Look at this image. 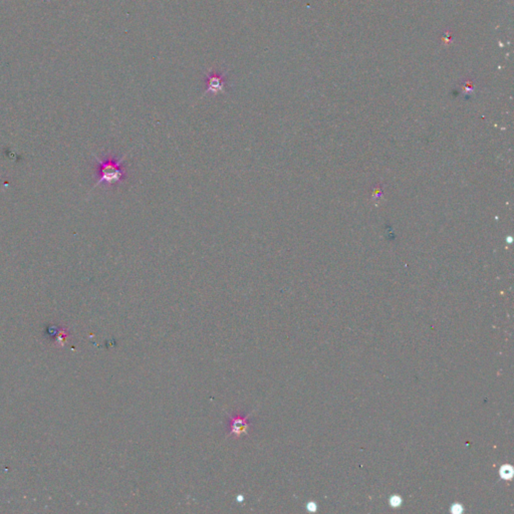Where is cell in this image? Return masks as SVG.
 Wrapping results in <instances>:
<instances>
[{"mask_svg":"<svg viewBox=\"0 0 514 514\" xmlns=\"http://www.w3.org/2000/svg\"><path fill=\"white\" fill-rule=\"evenodd\" d=\"M131 152L132 150L128 151V153H126L119 160L102 161L96 157V160L100 164V177L98 179V182L94 186V188L100 186L101 184L115 185V184L121 183L124 176H125V171H124V169H122V164L126 160L127 156Z\"/></svg>","mask_w":514,"mask_h":514,"instance_id":"cell-1","label":"cell"},{"mask_svg":"<svg viewBox=\"0 0 514 514\" xmlns=\"http://www.w3.org/2000/svg\"><path fill=\"white\" fill-rule=\"evenodd\" d=\"M228 417L229 421L227 425V434L229 436L240 438L241 436L247 435L250 427V420L248 419V416L235 414L228 415Z\"/></svg>","mask_w":514,"mask_h":514,"instance_id":"cell-2","label":"cell"},{"mask_svg":"<svg viewBox=\"0 0 514 514\" xmlns=\"http://www.w3.org/2000/svg\"><path fill=\"white\" fill-rule=\"evenodd\" d=\"M226 77L227 74H216L214 70H211L205 76L206 79V84L207 87L205 91L202 95V98L207 96V95H212L217 96L219 94H223L225 91V86H226Z\"/></svg>","mask_w":514,"mask_h":514,"instance_id":"cell-3","label":"cell"},{"mask_svg":"<svg viewBox=\"0 0 514 514\" xmlns=\"http://www.w3.org/2000/svg\"><path fill=\"white\" fill-rule=\"evenodd\" d=\"M501 476L505 479H510L512 477V469L509 466H504L501 469Z\"/></svg>","mask_w":514,"mask_h":514,"instance_id":"cell-4","label":"cell"},{"mask_svg":"<svg viewBox=\"0 0 514 514\" xmlns=\"http://www.w3.org/2000/svg\"><path fill=\"white\" fill-rule=\"evenodd\" d=\"M401 503V499L399 497H393L392 498V504L394 506H398Z\"/></svg>","mask_w":514,"mask_h":514,"instance_id":"cell-5","label":"cell"}]
</instances>
